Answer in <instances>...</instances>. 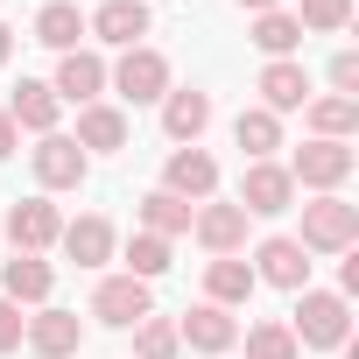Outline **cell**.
<instances>
[{"label": "cell", "mask_w": 359, "mask_h": 359, "mask_svg": "<svg viewBox=\"0 0 359 359\" xmlns=\"http://www.w3.org/2000/svg\"><path fill=\"white\" fill-rule=\"evenodd\" d=\"M57 113H64V99L50 92V78H22L15 99H8V120L29 127V134H57Z\"/></svg>", "instance_id": "44dd1931"}, {"label": "cell", "mask_w": 359, "mask_h": 359, "mask_svg": "<svg viewBox=\"0 0 359 359\" xmlns=\"http://www.w3.org/2000/svg\"><path fill=\"white\" fill-rule=\"evenodd\" d=\"M289 338L310 345V352H338L352 338V303L338 289H296V317H289Z\"/></svg>", "instance_id": "6da1fadb"}, {"label": "cell", "mask_w": 359, "mask_h": 359, "mask_svg": "<svg viewBox=\"0 0 359 359\" xmlns=\"http://www.w3.org/2000/svg\"><path fill=\"white\" fill-rule=\"evenodd\" d=\"M169 254H176V240H155V233H134V240L120 247V261H127L134 282H162V275H169Z\"/></svg>", "instance_id": "83f0119b"}, {"label": "cell", "mask_w": 359, "mask_h": 359, "mask_svg": "<svg viewBox=\"0 0 359 359\" xmlns=\"http://www.w3.org/2000/svg\"><path fill=\"white\" fill-rule=\"evenodd\" d=\"M29 162H36V184H43V198H50V191H78L85 176H92V155H85L71 134H36Z\"/></svg>", "instance_id": "5b68a950"}, {"label": "cell", "mask_w": 359, "mask_h": 359, "mask_svg": "<svg viewBox=\"0 0 359 359\" xmlns=\"http://www.w3.org/2000/svg\"><path fill=\"white\" fill-rule=\"evenodd\" d=\"M50 92H57L64 106H92V99L106 92V57H99V50H64Z\"/></svg>", "instance_id": "9a60e30c"}, {"label": "cell", "mask_w": 359, "mask_h": 359, "mask_svg": "<svg viewBox=\"0 0 359 359\" xmlns=\"http://www.w3.org/2000/svg\"><path fill=\"white\" fill-rule=\"evenodd\" d=\"M233 141H240L247 162H275V148H282V120L261 113V106H247V113L233 120Z\"/></svg>", "instance_id": "484cf974"}, {"label": "cell", "mask_w": 359, "mask_h": 359, "mask_svg": "<svg viewBox=\"0 0 359 359\" xmlns=\"http://www.w3.org/2000/svg\"><path fill=\"white\" fill-rule=\"evenodd\" d=\"M247 268H254V282H275V289H289V296L310 289V254L296 247V233H268Z\"/></svg>", "instance_id": "9c48e42d"}, {"label": "cell", "mask_w": 359, "mask_h": 359, "mask_svg": "<svg viewBox=\"0 0 359 359\" xmlns=\"http://www.w3.org/2000/svg\"><path fill=\"white\" fill-rule=\"evenodd\" d=\"M296 247H303V254H352V247H359V205H345L338 191H331V198H310Z\"/></svg>", "instance_id": "3957f363"}, {"label": "cell", "mask_w": 359, "mask_h": 359, "mask_svg": "<svg viewBox=\"0 0 359 359\" xmlns=\"http://www.w3.org/2000/svg\"><path fill=\"white\" fill-rule=\"evenodd\" d=\"M345 22H352V0H303V8H296L303 36H338Z\"/></svg>", "instance_id": "4dcf8cb0"}, {"label": "cell", "mask_w": 359, "mask_h": 359, "mask_svg": "<svg viewBox=\"0 0 359 359\" xmlns=\"http://www.w3.org/2000/svg\"><path fill=\"white\" fill-rule=\"evenodd\" d=\"M254 92H261V113H275V120H282V113H303V106L317 99V92H310V71H303L296 57L261 64V85H254Z\"/></svg>", "instance_id": "8fae6325"}, {"label": "cell", "mask_w": 359, "mask_h": 359, "mask_svg": "<svg viewBox=\"0 0 359 359\" xmlns=\"http://www.w3.org/2000/svg\"><path fill=\"white\" fill-rule=\"evenodd\" d=\"M162 191L184 198V205H205V198L219 191V162H212L205 148H169V162H162Z\"/></svg>", "instance_id": "30bf717a"}, {"label": "cell", "mask_w": 359, "mask_h": 359, "mask_svg": "<svg viewBox=\"0 0 359 359\" xmlns=\"http://www.w3.org/2000/svg\"><path fill=\"white\" fill-rule=\"evenodd\" d=\"M57 247H64V261H78V268H106V261L120 254V233H113V219L85 212V219H71V226L57 233Z\"/></svg>", "instance_id": "e0dca14e"}, {"label": "cell", "mask_w": 359, "mask_h": 359, "mask_svg": "<svg viewBox=\"0 0 359 359\" xmlns=\"http://www.w3.org/2000/svg\"><path fill=\"white\" fill-rule=\"evenodd\" d=\"M247 219H282V212H296V184H289V169L282 162H247V176H240V198H233Z\"/></svg>", "instance_id": "52a82bcc"}, {"label": "cell", "mask_w": 359, "mask_h": 359, "mask_svg": "<svg viewBox=\"0 0 359 359\" xmlns=\"http://www.w3.org/2000/svg\"><path fill=\"white\" fill-rule=\"evenodd\" d=\"M254 289H261V282H254V268H247L240 254H212V261H205V303H219V310H240Z\"/></svg>", "instance_id": "7402d4cb"}, {"label": "cell", "mask_w": 359, "mask_h": 359, "mask_svg": "<svg viewBox=\"0 0 359 359\" xmlns=\"http://www.w3.org/2000/svg\"><path fill=\"white\" fill-rule=\"evenodd\" d=\"M205 127H212V92H198V85H169L162 92V134L176 148H198Z\"/></svg>", "instance_id": "4fadbf2b"}, {"label": "cell", "mask_w": 359, "mask_h": 359, "mask_svg": "<svg viewBox=\"0 0 359 359\" xmlns=\"http://www.w3.org/2000/svg\"><path fill=\"white\" fill-rule=\"evenodd\" d=\"M134 212H141V233H155V240H176V233H191V212H198V205L169 198V191H148Z\"/></svg>", "instance_id": "4316f807"}, {"label": "cell", "mask_w": 359, "mask_h": 359, "mask_svg": "<svg viewBox=\"0 0 359 359\" xmlns=\"http://www.w3.org/2000/svg\"><path fill=\"white\" fill-rule=\"evenodd\" d=\"M191 240H198L205 254H240V247H247V212H240V205L205 198V205L191 212Z\"/></svg>", "instance_id": "2e32d148"}, {"label": "cell", "mask_w": 359, "mask_h": 359, "mask_svg": "<svg viewBox=\"0 0 359 359\" xmlns=\"http://www.w3.org/2000/svg\"><path fill=\"white\" fill-rule=\"evenodd\" d=\"M8 57H15V29H8V22H0V64H8Z\"/></svg>", "instance_id": "e575fe53"}, {"label": "cell", "mask_w": 359, "mask_h": 359, "mask_svg": "<svg viewBox=\"0 0 359 359\" xmlns=\"http://www.w3.org/2000/svg\"><path fill=\"white\" fill-rule=\"evenodd\" d=\"M176 338H184L191 352H233L240 345V317L233 310H219V303H198V310H184V317H176Z\"/></svg>", "instance_id": "5bb4252c"}, {"label": "cell", "mask_w": 359, "mask_h": 359, "mask_svg": "<svg viewBox=\"0 0 359 359\" xmlns=\"http://www.w3.org/2000/svg\"><path fill=\"white\" fill-rule=\"evenodd\" d=\"M184 338H176V317H141L134 324V359H176Z\"/></svg>", "instance_id": "f1b7e54d"}, {"label": "cell", "mask_w": 359, "mask_h": 359, "mask_svg": "<svg viewBox=\"0 0 359 359\" xmlns=\"http://www.w3.org/2000/svg\"><path fill=\"white\" fill-rule=\"evenodd\" d=\"M92 317L113 324V331H134L141 317H155V282H134V275H106L92 289Z\"/></svg>", "instance_id": "8992f818"}, {"label": "cell", "mask_w": 359, "mask_h": 359, "mask_svg": "<svg viewBox=\"0 0 359 359\" xmlns=\"http://www.w3.org/2000/svg\"><path fill=\"white\" fill-rule=\"evenodd\" d=\"M50 289H57V268L43 261V254H15L8 268H0V296H8V303H50Z\"/></svg>", "instance_id": "ffe728a7"}, {"label": "cell", "mask_w": 359, "mask_h": 359, "mask_svg": "<svg viewBox=\"0 0 359 359\" xmlns=\"http://www.w3.org/2000/svg\"><path fill=\"white\" fill-rule=\"evenodd\" d=\"M85 29H92L99 43H113V50H134V43L155 29V15H148V0H106L99 15H85Z\"/></svg>", "instance_id": "ac0fdd59"}, {"label": "cell", "mask_w": 359, "mask_h": 359, "mask_svg": "<svg viewBox=\"0 0 359 359\" xmlns=\"http://www.w3.org/2000/svg\"><path fill=\"white\" fill-rule=\"evenodd\" d=\"M240 8H247V15H268V8H282V0H240Z\"/></svg>", "instance_id": "d590c367"}, {"label": "cell", "mask_w": 359, "mask_h": 359, "mask_svg": "<svg viewBox=\"0 0 359 359\" xmlns=\"http://www.w3.org/2000/svg\"><path fill=\"white\" fill-rule=\"evenodd\" d=\"M331 92L338 99H359V50H338L331 57Z\"/></svg>", "instance_id": "1f68e13d"}, {"label": "cell", "mask_w": 359, "mask_h": 359, "mask_svg": "<svg viewBox=\"0 0 359 359\" xmlns=\"http://www.w3.org/2000/svg\"><path fill=\"white\" fill-rule=\"evenodd\" d=\"M22 345H29L36 359H78V345H85V317H78V310L43 303V310L22 324Z\"/></svg>", "instance_id": "ba28073f"}, {"label": "cell", "mask_w": 359, "mask_h": 359, "mask_svg": "<svg viewBox=\"0 0 359 359\" xmlns=\"http://www.w3.org/2000/svg\"><path fill=\"white\" fill-rule=\"evenodd\" d=\"M85 155H120L127 148V113L120 106H106V99H92V106H78V134H71Z\"/></svg>", "instance_id": "d6986e66"}, {"label": "cell", "mask_w": 359, "mask_h": 359, "mask_svg": "<svg viewBox=\"0 0 359 359\" xmlns=\"http://www.w3.org/2000/svg\"><path fill=\"white\" fill-rule=\"evenodd\" d=\"M303 120H310V141H352V134H359V99L324 92V99L303 106Z\"/></svg>", "instance_id": "cb8c5ba5"}, {"label": "cell", "mask_w": 359, "mask_h": 359, "mask_svg": "<svg viewBox=\"0 0 359 359\" xmlns=\"http://www.w3.org/2000/svg\"><path fill=\"white\" fill-rule=\"evenodd\" d=\"M36 43L43 50H85V8H78V0H43V8H36Z\"/></svg>", "instance_id": "603a6c76"}, {"label": "cell", "mask_w": 359, "mask_h": 359, "mask_svg": "<svg viewBox=\"0 0 359 359\" xmlns=\"http://www.w3.org/2000/svg\"><path fill=\"white\" fill-rule=\"evenodd\" d=\"M22 303H8V296H0V352H22Z\"/></svg>", "instance_id": "d6a6232c"}, {"label": "cell", "mask_w": 359, "mask_h": 359, "mask_svg": "<svg viewBox=\"0 0 359 359\" xmlns=\"http://www.w3.org/2000/svg\"><path fill=\"white\" fill-rule=\"evenodd\" d=\"M57 233H64V212H57L50 198H15V205H8V240H15V254H43V247H57Z\"/></svg>", "instance_id": "7c38bea8"}, {"label": "cell", "mask_w": 359, "mask_h": 359, "mask_svg": "<svg viewBox=\"0 0 359 359\" xmlns=\"http://www.w3.org/2000/svg\"><path fill=\"white\" fill-rule=\"evenodd\" d=\"M15 148H22V127H15V120H8V106H0V162H8V155H15Z\"/></svg>", "instance_id": "836d02e7"}, {"label": "cell", "mask_w": 359, "mask_h": 359, "mask_svg": "<svg viewBox=\"0 0 359 359\" xmlns=\"http://www.w3.org/2000/svg\"><path fill=\"white\" fill-rule=\"evenodd\" d=\"M247 43L275 64V57H296V50H303V29H296V15H289V8H268V15H254Z\"/></svg>", "instance_id": "d4e9b609"}, {"label": "cell", "mask_w": 359, "mask_h": 359, "mask_svg": "<svg viewBox=\"0 0 359 359\" xmlns=\"http://www.w3.org/2000/svg\"><path fill=\"white\" fill-rule=\"evenodd\" d=\"M303 345L289 338V324H275V317H261V324H247V359H296Z\"/></svg>", "instance_id": "f546056e"}, {"label": "cell", "mask_w": 359, "mask_h": 359, "mask_svg": "<svg viewBox=\"0 0 359 359\" xmlns=\"http://www.w3.org/2000/svg\"><path fill=\"white\" fill-rule=\"evenodd\" d=\"M282 169H289V184H296V191H317V198H331V191L345 184V176L359 169V155H352V141H303V148H296Z\"/></svg>", "instance_id": "277c9868"}, {"label": "cell", "mask_w": 359, "mask_h": 359, "mask_svg": "<svg viewBox=\"0 0 359 359\" xmlns=\"http://www.w3.org/2000/svg\"><path fill=\"white\" fill-rule=\"evenodd\" d=\"M106 92H120L127 106H162V92H169V57L148 50V43L120 50V64H106Z\"/></svg>", "instance_id": "7a4b0ae2"}]
</instances>
